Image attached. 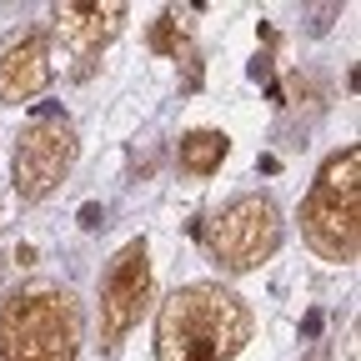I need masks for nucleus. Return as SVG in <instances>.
Masks as SVG:
<instances>
[{
	"mask_svg": "<svg viewBox=\"0 0 361 361\" xmlns=\"http://www.w3.org/2000/svg\"><path fill=\"white\" fill-rule=\"evenodd\" d=\"M206 246L216 266L226 271H256L261 261L276 256L281 246V211L271 196H236L231 206H221L206 226Z\"/></svg>",
	"mask_w": 361,
	"mask_h": 361,
	"instance_id": "nucleus-4",
	"label": "nucleus"
},
{
	"mask_svg": "<svg viewBox=\"0 0 361 361\" xmlns=\"http://www.w3.org/2000/svg\"><path fill=\"white\" fill-rule=\"evenodd\" d=\"M146 301H151V251L135 236L111 256L106 276H101V346H116L141 322Z\"/></svg>",
	"mask_w": 361,
	"mask_h": 361,
	"instance_id": "nucleus-6",
	"label": "nucleus"
},
{
	"mask_svg": "<svg viewBox=\"0 0 361 361\" xmlns=\"http://www.w3.org/2000/svg\"><path fill=\"white\" fill-rule=\"evenodd\" d=\"M56 75V61H51V40L45 35H25L16 45H6L0 56V106H20L30 96H40Z\"/></svg>",
	"mask_w": 361,
	"mask_h": 361,
	"instance_id": "nucleus-8",
	"label": "nucleus"
},
{
	"mask_svg": "<svg viewBox=\"0 0 361 361\" xmlns=\"http://www.w3.org/2000/svg\"><path fill=\"white\" fill-rule=\"evenodd\" d=\"M251 341V311L216 281L180 286L156 316V361H236Z\"/></svg>",
	"mask_w": 361,
	"mask_h": 361,
	"instance_id": "nucleus-1",
	"label": "nucleus"
},
{
	"mask_svg": "<svg viewBox=\"0 0 361 361\" xmlns=\"http://www.w3.org/2000/svg\"><path fill=\"white\" fill-rule=\"evenodd\" d=\"M80 301L66 286L30 281L0 301V361H75Z\"/></svg>",
	"mask_w": 361,
	"mask_h": 361,
	"instance_id": "nucleus-2",
	"label": "nucleus"
},
{
	"mask_svg": "<svg viewBox=\"0 0 361 361\" xmlns=\"http://www.w3.org/2000/svg\"><path fill=\"white\" fill-rule=\"evenodd\" d=\"M226 151H231V141H226L221 130H191V135H180L176 161H180V171H191V176H211V171H221Z\"/></svg>",
	"mask_w": 361,
	"mask_h": 361,
	"instance_id": "nucleus-9",
	"label": "nucleus"
},
{
	"mask_svg": "<svg viewBox=\"0 0 361 361\" xmlns=\"http://www.w3.org/2000/svg\"><path fill=\"white\" fill-rule=\"evenodd\" d=\"M301 236L322 261L351 266L361 251V151L346 146L316 171L306 206H301Z\"/></svg>",
	"mask_w": 361,
	"mask_h": 361,
	"instance_id": "nucleus-3",
	"label": "nucleus"
},
{
	"mask_svg": "<svg viewBox=\"0 0 361 361\" xmlns=\"http://www.w3.org/2000/svg\"><path fill=\"white\" fill-rule=\"evenodd\" d=\"M56 20V40H61V51L75 56V61H90L101 51V45H111L126 25V6H116V0H90V6H56L51 11Z\"/></svg>",
	"mask_w": 361,
	"mask_h": 361,
	"instance_id": "nucleus-7",
	"label": "nucleus"
},
{
	"mask_svg": "<svg viewBox=\"0 0 361 361\" xmlns=\"http://www.w3.org/2000/svg\"><path fill=\"white\" fill-rule=\"evenodd\" d=\"M75 156H80V141H75V126L71 121H61V116L30 121L20 130V141H16V156H11L16 196L20 201H45L71 176Z\"/></svg>",
	"mask_w": 361,
	"mask_h": 361,
	"instance_id": "nucleus-5",
	"label": "nucleus"
}]
</instances>
